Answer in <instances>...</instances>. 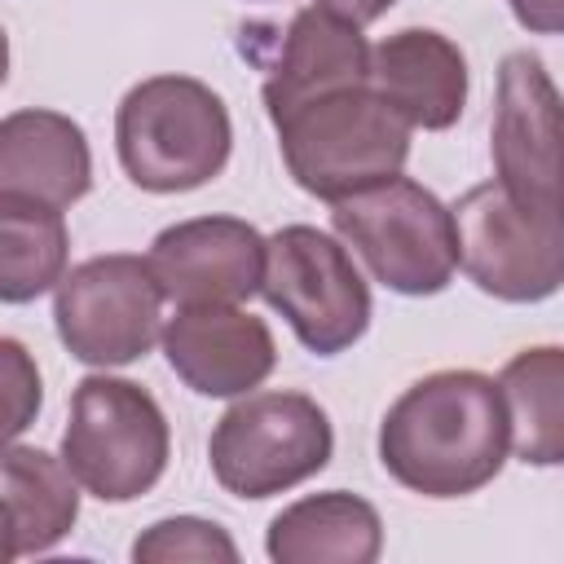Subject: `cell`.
Instances as JSON below:
<instances>
[{"mask_svg": "<svg viewBox=\"0 0 564 564\" xmlns=\"http://www.w3.org/2000/svg\"><path fill=\"white\" fill-rule=\"evenodd\" d=\"M44 405V379L31 348L13 335H0V445L18 441Z\"/></svg>", "mask_w": 564, "mask_h": 564, "instance_id": "44dd1931", "label": "cell"}, {"mask_svg": "<svg viewBox=\"0 0 564 564\" xmlns=\"http://www.w3.org/2000/svg\"><path fill=\"white\" fill-rule=\"evenodd\" d=\"M379 551L383 520L348 489L308 494L282 507L264 533V555L273 564H375Z\"/></svg>", "mask_w": 564, "mask_h": 564, "instance_id": "2e32d148", "label": "cell"}, {"mask_svg": "<svg viewBox=\"0 0 564 564\" xmlns=\"http://www.w3.org/2000/svg\"><path fill=\"white\" fill-rule=\"evenodd\" d=\"M53 326L84 366H132L163 330V291L145 256L110 251L75 264L53 286Z\"/></svg>", "mask_w": 564, "mask_h": 564, "instance_id": "ba28073f", "label": "cell"}, {"mask_svg": "<svg viewBox=\"0 0 564 564\" xmlns=\"http://www.w3.org/2000/svg\"><path fill=\"white\" fill-rule=\"evenodd\" d=\"M313 357L348 352L370 326V286L352 251L317 225H282L264 238L260 291Z\"/></svg>", "mask_w": 564, "mask_h": 564, "instance_id": "52a82bcc", "label": "cell"}, {"mask_svg": "<svg viewBox=\"0 0 564 564\" xmlns=\"http://www.w3.org/2000/svg\"><path fill=\"white\" fill-rule=\"evenodd\" d=\"M115 150L128 181L145 194H185L216 181L234 150V123L203 79L150 75L115 110Z\"/></svg>", "mask_w": 564, "mask_h": 564, "instance_id": "7a4b0ae2", "label": "cell"}, {"mask_svg": "<svg viewBox=\"0 0 564 564\" xmlns=\"http://www.w3.org/2000/svg\"><path fill=\"white\" fill-rule=\"evenodd\" d=\"M467 84L463 48L432 26H405L379 40L366 62V88L423 132H445L458 123Z\"/></svg>", "mask_w": 564, "mask_h": 564, "instance_id": "5bb4252c", "label": "cell"}, {"mask_svg": "<svg viewBox=\"0 0 564 564\" xmlns=\"http://www.w3.org/2000/svg\"><path fill=\"white\" fill-rule=\"evenodd\" d=\"M366 62H370V44H366L361 26L339 22V18L322 13L317 4L300 9L286 22L278 57L269 62V75H264L269 119H282L322 93L366 84Z\"/></svg>", "mask_w": 564, "mask_h": 564, "instance_id": "9a60e30c", "label": "cell"}, {"mask_svg": "<svg viewBox=\"0 0 564 564\" xmlns=\"http://www.w3.org/2000/svg\"><path fill=\"white\" fill-rule=\"evenodd\" d=\"M9 79V35H4V26H0V84Z\"/></svg>", "mask_w": 564, "mask_h": 564, "instance_id": "d4e9b609", "label": "cell"}, {"mask_svg": "<svg viewBox=\"0 0 564 564\" xmlns=\"http://www.w3.org/2000/svg\"><path fill=\"white\" fill-rule=\"evenodd\" d=\"M0 498L13 520L18 555L53 551L79 520V485L62 454L35 445H0Z\"/></svg>", "mask_w": 564, "mask_h": 564, "instance_id": "e0dca14e", "label": "cell"}, {"mask_svg": "<svg viewBox=\"0 0 564 564\" xmlns=\"http://www.w3.org/2000/svg\"><path fill=\"white\" fill-rule=\"evenodd\" d=\"M159 344L172 375L198 397L256 392L278 366L269 322L238 304H176Z\"/></svg>", "mask_w": 564, "mask_h": 564, "instance_id": "8fae6325", "label": "cell"}, {"mask_svg": "<svg viewBox=\"0 0 564 564\" xmlns=\"http://www.w3.org/2000/svg\"><path fill=\"white\" fill-rule=\"evenodd\" d=\"M458 269L502 304L551 300L564 282V220L520 207L498 181L471 185L454 207Z\"/></svg>", "mask_w": 564, "mask_h": 564, "instance_id": "9c48e42d", "label": "cell"}, {"mask_svg": "<svg viewBox=\"0 0 564 564\" xmlns=\"http://www.w3.org/2000/svg\"><path fill=\"white\" fill-rule=\"evenodd\" d=\"M330 454V414L308 392H242L216 419L207 441L216 485L247 502L304 485Z\"/></svg>", "mask_w": 564, "mask_h": 564, "instance_id": "8992f818", "label": "cell"}, {"mask_svg": "<svg viewBox=\"0 0 564 564\" xmlns=\"http://www.w3.org/2000/svg\"><path fill=\"white\" fill-rule=\"evenodd\" d=\"M145 264L176 304H242L260 291L264 234L238 216H194L167 225Z\"/></svg>", "mask_w": 564, "mask_h": 564, "instance_id": "7c38bea8", "label": "cell"}, {"mask_svg": "<svg viewBox=\"0 0 564 564\" xmlns=\"http://www.w3.org/2000/svg\"><path fill=\"white\" fill-rule=\"evenodd\" d=\"M167 458V414L141 383L115 375H88L75 383L62 463L84 494L101 502H132L163 480Z\"/></svg>", "mask_w": 564, "mask_h": 564, "instance_id": "277c9868", "label": "cell"}, {"mask_svg": "<svg viewBox=\"0 0 564 564\" xmlns=\"http://www.w3.org/2000/svg\"><path fill=\"white\" fill-rule=\"evenodd\" d=\"M507 414L498 383L480 370L414 379L379 423L383 471L423 498H467L507 463Z\"/></svg>", "mask_w": 564, "mask_h": 564, "instance_id": "6da1fadb", "label": "cell"}, {"mask_svg": "<svg viewBox=\"0 0 564 564\" xmlns=\"http://www.w3.org/2000/svg\"><path fill=\"white\" fill-rule=\"evenodd\" d=\"M273 128L291 181L322 203H339L366 185L397 176L410 159L414 132L366 84L322 93L273 119Z\"/></svg>", "mask_w": 564, "mask_h": 564, "instance_id": "3957f363", "label": "cell"}, {"mask_svg": "<svg viewBox=\"0 0 564 564\" xmlns=\"http://www.w3.org/2000/svg\"><path fill=\"white\" fill-rule=\"evenodd\" d=\"M18 560V538H13V520H9V507L0 498V564Z\"/></svg>", "mask_w": 564, "mask_h": 564, "instance_id": "cb8c5ba5", "label": "cell"}, {"mask_svg": "<svg viewBox=\"0 0 564 564\" xmlns=\"http://www.w3.org/2000/svg\"><path fill=\"white\" fill-rule=\"evenodd\" d=\"M137 564H238V542L203 516H167L154 520L132 542Z\"/></svg>", "mask_w": 564, "mask_h": 564, "instance_id": "ffe728a7", "label": "cell"}, {"mask_svg": "<svg viewBox=\"0 0 564 564\" xmlns=\"http://www.w3.org/2000/svg\"><path fill=\"white\" fill-rule=\"evenodd\" d=\"M516 22L533 35H560L564 26V0H507Z\"/></svg>", "mask_w": 564, "mask_h": 564, "instance_id": "7402d4cb", "label": "cell"}, {"mask_svg": "<svg viewBox=\"0 0 564 564\" xmlns=\"http://www.w3.org/2000/svg\"><path fill=\"white\" fill-rule=\"evenodd\" d=\"M494 383L502 397L511 454L533 467H555L564 458V352L555 344L524 348Z\"/></svg>", "mask_w": 564, "mask_h": 564, "instance_id": "ac0fdd59", "label": "cell"}, {"mask_svg": "<svg viewBox=\"0 0 564 564\" xmlns=\"http://www.w3.org/2000/svg\"><path fill=\"white\" fill-rule=\"evenodd\" d=\"M322 13H330V18H339V22H352V26H370V22H379L397 0H313Z\"/></svg>", "mask_w": 564, "mask_h": 564, "instance_id": "603a6c76", "label": "cell"}, {"mask_svg": "<svg viewBox=\"0 0 564 564\" xmlns=\"http://www.w3.org/2000/svg\"><path fill=\"white\" fill-rule=\"evenodd\" d=\"M70 234L62 212L0 203V304H31L66 273Z\"/></svg>", "mask_w": 564, "mask_h": 564, "instance_id": "d6986e66", "label": "cell"}, {"mask_svg": "<svg viewBox=\"0 0 564 564\" xmlns=\"http://www.w3.org/2000/svg\"><path fill=\"white\" fill-rule=\"evenodd\" d=\"M335 238L397 295H441L458 273L449 207L410 176H388L330 203Z\"/></svg>", "mask_w": 564, "mask_h": 564, "instance_id": "5b68a950", "label": "cell"}, {"mask_svg": "<svg viewBox=\"0 0 564 564\" xmlns=\"http://www.w3.org/2000/svg\"><path fill=\"white\" fill-rule=\"evenodd\" d=\"M93 189V150L84 128L44 106L0 119V203L66 212Z\"/></svg>", "mask_w": 564, "mask_h": 564, "instance_id": "4fadbf2b", "label": "cell"}, {"mask_svg": "<svg viewBox=\"0 0 564 564\" xmlns=\"http://www.w3.org/2000/svg\"><path fill=\"white\" fill-rule=\"evenodd\" d=\"M489 154L494 181L520 207L560 216V88L529 48L507 53L498 66Z\"/></svg>", "mask_w": 564, "mask_h": 564, "instance_id": "30bf717a", "label": "cell"}]
</instances>
